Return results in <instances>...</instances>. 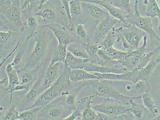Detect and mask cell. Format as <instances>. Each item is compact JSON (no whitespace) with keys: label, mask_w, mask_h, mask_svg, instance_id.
Masks as SVG:
<instances>
[{"label":"cell","mask_w":160,"mask_h":120,"mask_svg":"<svg viewBox=\"0 0 160 120\" xmlns=\"http://www.w3.org/2000/svg\"><path fill=\"white\" fill-rule=\"evenodd\" d=\"M113 27L110 32L107 35L104 39L99 43L101 49L106 50L113 47V45L118 41V35Z\"/></svg>","instance_id":"484cf974"},{"label":"cell","mask_w":160,"mask_h":120,"mask_svg":"<svg viewBox=\"0 0 160 120\" xmlns=\"http://www.w3.org/2000/svg\"><path fill=\"white\" fill-rule=\"evenodd\" d=\"M71 70L64 65L62 74L49 88L38 95L37 100L31 107L25 109L36 107L44 108L60 96L68 95L72 89V84L69 79Z\"/></svg>","instance_id":"6da1fadb"},{"label":"cell","mask_w":160,"mask_h":120,"mask_svg":"<svg viewBox=\"0 0 160 120\" xmlns=\"http://www.w3.org/2000/svg\"><path fill=\"white\" fill-rule=\"evenodd\" d=\"M41 26L48 28L51 30L54 36L57 39L59 46H66L68 47L70 44H73L77 41L76 37L66 30L61 28H57L52 24H47L41 25Z\"/></svg>","instance_id":"4fadbf2b"},{"label":"cell","mask_w":160,"mask_h":120,"mask_svg":"<svg viewBox=\"0 0 160 120\" xmlns=\"http://www.w3.org/2000/svg\"><path fill=\"white\" fill-rule=\"evenodd\" d=\"M24 52V50L20 51L15 56L13 60L12 63H11L13 66L14 67V66L17 65H18L21 62Z\"/></svg>","instance_id":"60d3db41"},{"label":"cell","mask_w":160,"mask_h":120,"mask_svg":"<svg viewBox=\"0 0 160 120\" xmlns=\"http://www.w3.org/2000/svg\"><path fill=\"white\" fill-rule=\"evenodd\" d=\"M5 71L8 80V86L5 89L6 90V92L10 94V104H11L12 100V94L13 93L14 88L16 86L20 84V80L17 70L14 68V67L12 64H9L7 65Z\"/></svg>","instance_id":"5bb4252c"},{"label":"cell","mask_w":160,"mask_h":120,"mask_svg":"<svg viewBox=\"0 0 160 120\" xmlns=\"http://www.w3.org/2000/svg\"></svg>","instance_id":"f907efd6"},{"label":"cell","mask_w":160,"mask_h":120,"mask_svg":"<svg viewBox=\"0 0 160 120\" xmlns=\"http://www.w3.org/2000/svg\"><path fill=\"white\" fill-rule=\"evenodd\" d=\"M67 48V46L58 45V47L52 51L51 61L49 65H51L58 62L64 63L68 52Z\"/></svg>","instance_id":"d4e9b609"},{"label":"cell","mask_w":160,"mask_h":120,"mask_svg":"<svg viewBox=\"0 0 160 120\" xmlns=\"http://www.w3.org/2000/svg\"><path fill=\"white\" fill-rule=\"evenodd\" d=\"M157 65L152 59L150 60L147 65L138 71V80H145L149 81L150 77L156 68Z\"/></svg>","instance_id":"4316f807"},{"label":"cell","mask_w":160,"mask_h":120,"mask_svg":"<svg viewBox=\"0 0 160 120\" xmlns=\"http://www.w3.org/2000/svg\"><path fill=\"white\" fill-rule=\"evenodd\" d=\"M74 32L78 37L84 38L86 37L87 33L84 25L82 24H78L74 26Z\"/></svg>","instance_id":"f35d334b"},{"label":"cell","mask_w":160,"mask_h":120,"mask_svg":"<svg viewBox=\"0 0 160 120\" xmlns=\"http://www.w3.org/2000/svg\"><path fill=\"white\" fill-rule=\"evenodd\" d=\"M115 7L129 15L132 13V0H108Z\"/></svg>","instance_id":"f1b7e54d"},{"label":"cell","mask_w":160,"mask_h":120,"mask_svg":"<svg viewBox=\"0 0 160 120\" xmlns=\"http://www.w3.org/2000/svg\"><path fill=\"white\" fill-rule=\"evenodd\" d=\"M124 24L135 26L145 32L150 38L151 50L160 48V37L154 30L151 17H142L140 14L138 8V0H135L134 12L128 15L126 22Z\"/></svg>","instance_id":"3957f363"},{"label":"cell","mask_w":160,"mask_h":120,"mask_svg":"<svg viewBox=\"0 0 160 120\" xmlns=\"http://www.w3.org/2000/svg\"><path fill=\"white\" fill-rule=\"evenodd\" d=\"M67 50L77 58L83 59H90L88 54L82 46L81 47H77V48H72L68 46Z\"/></svg>","instance_id":"d590c367"},{"label":"cell","mask_w":160,"mask_h":120,"mask_svg":"<svg viewBox=\"0 0 160 120\" xmlns=\"http://www.w3.org/2000/svg\"><path fill=\"white\" fill-rule=\"evenodd\" d=\"M15 0H0L1 6H7L12 4Z\"/></svg>","instance_id":"ee69618b"},{"label":"cell","mask_w":160,"mask_h":120,"mask_svg":"<svg viewBox=\"0 0 160 120\" xmlns=\"http://www.w3.org/2000/svg\"><path fill=\"white\" fill-rule=\"evenodd\" d=\"M159 2H160V0H159Z\"/></svg>","instance_id":"681fc988"},{"label":"cell","mask_w":160,"mask_h":120,"mask_svg":"<svg viewBox=\"0 0 160 120\" xmlns=\"http://www.w3.org/2000/svg\"><path fill=\"white\" fill-rule=\"evenodd\" d=\"M41 78L42 77H40V78H38L35 81L31 88L28 89V92L24 95L22 106L26 108L25 109L33 105L37 100L38 95L41 94V88H39V84L41 82Z\"/></svg>","instance_id":"9a60e30c"},{"label":"cell","mask_w":160,"mask_h":120,"mask_svg":"<svg viewBox=\"0 0 160 120\" xmlns=\"http://www.w3.org/2000/svg\"><path fill=\"white\" fill-rule=\"evenodd\" d=\"M89 84L92 88L93 95L103 99H110L119 103L130 105L129 101L131 99L137 100L142 98L141 95L132 97L123 95L115 88L112 80L94 79L89 80Z\"/></svg>","instance_id":"7a4b0ae2"},{"label":"cell","mask_w":160,"mask_h":120,"mask_svg":"<svg viewBox=\"0 0 160 120\" xmlns=\"http://www.w3.org/2000/svg\"><path fill=\"white\" fill-rule=\"evenodd\" d=\"M103 99V102L101 104L92 106L96 112L105 114L112 120L116 119L119 116L124 117L130 113V105H126L110 99Z\"/></svg>","instance_id":"8992f818"},{"label":"cell","mask_w":160,"mask_h":120,"mask_svg":"<svg viewBox=\"0 0 160 120\" xmlns=\"http://www.w3.org/2000/svg\"><path fill=\"white\" fill-rule=\"evenodd\" d=\"M19 44L20 42H18L17 44L16 45L15 48H14L10 52V53H9V55H8L6 57V58H5L4 59H3V60L1 62V67L2 66V65L7 60H8V59L10 57V56H11L12 55H13V53H14V52H15L17 50L18 48V46L19 45Z\"/></svg>","instance_id":"7bdbcfd3"},{"label":"cell","mask_w":160,"mask_h":120,"mask_svg":"<svg viewBox=\"0 0 160 120\" xmlns=\"http://www.w3.org/2000/svg\"><path fill=\"white\" fill-rule=\"evenodd\" d=\"M78 1H80L81 2L92 3L98 5L106 10L112 17L120 21L123 24H125L126 22L128 15L123 11L113 6L108 0H78Z\"/></svg>","instance_id":"7c38bea8"},{"label":"cell","mask_w":160,"mask_h":120,"mask_svg":"<svg viewBox=\"0 0 160 120\" xmlns=\"http://www.w3.org/2000/svg\"><path fill=\"white\" fill-rule=\"evenodd\" d=\"M104 50L112 60L120 62L123 60L126 55L128 54V51L119 50L113 47Z\"/></svg>","instance_id":"1f68e13d"},{"label":"cell","mask_w":160,"mask_h":120,"mask_svg":"<svg viewBox=\"0 0 160 120\" xmlns=\"http://www.w3.org/2000/svg\"><path fill=\"white\" fill-rule=\"evenodd\" d=\"M115 29L118 35V43L121 42L123 48L128 49V50H133L139 48L142 39L147 35L134 25L123 24Z\"/></svg>","instance_id":"5b68a950"},{"label":"cell","mask_w":160,"mask_h":120,"mask_svg":"<svg viewBox=\"0 0 160 120\" xmlns=\"http://www.w3.org/2000/svg\"><path fill=\"white\" fill-rule=\"evenodd\" d=\"M120 21L112 17L110 15L100 20L95 30L94 42L99 44Z\"/></svg>","instance_id":"9c48e42d"},{"label":"cell","mask_w":160,"mask_h":120,"mask_svg":"<svg viewBox=\"0 0 160 120\" xmlns=\"http://www.w3.org/2000/svg\"><path fill=\"white\" fill-rule=\"evenodd\" d=\"M64 68V63L61 62L49 65L43 77V81L41 85V93L49 88L57 80L62 74Z\"/></svg>","instance_id":"30bf717a"},{"label":"cell","mask_w":160,"mask_h":120,"mask_svg":"<svg viewBox=\"0 0 160 120\" xmlns=\"http://www.w3.org/2000/svg\"><path fill=\"white\" fill-rule=\"evenodd\" d=\"M47 31L43 30L35 39V44L30 58L25 67L30 69L38 66V64L43 59L48 49L49 40L46 36Z\"/></svg>","instance_id":"52a82bcc"},{"label":"cell","mask_w":160,"mask_h":120,"mask_svg":"<svg viewBox=\"0 0 160 120\" xmlns=\"http://www.w3.org/2000/svg\"><path fill=\"white\" fill-rule=\"evenodd\" d=\"M38 23L36 19L32 16L29 15L27 21V36L26 41H28L37 35Z\"/></svg>","instance_id":"f546056e"},{"label":"cell","mask_w":160,"mask_h":120,"mask_svg":"<svg viewBox=\"0 0 160 120\" xmlns=\"http://www.w3.org/2000/svg\"><path fill=\"white\" fill-rule=\"evenodd\" d=\"M69 79L72 84L80 81L100 79L98 77L93 73L80 69L71 70L69 74Z\"/></svg>","instance_id":"e0dca14e"},{"label":"cell","mask_w":160,"mask_h":120,"mask_svg":"<svg viewBox=\"0 0 160 120\" xmlns=\"http://www.w3.org/2000/svg\"><path fill=\"white\" fill-rule=\"evenodd\" d=\"M2 120H19V113L16 107H12L7 111L3 117L1 118Z\"/></svg>","instance_id":"8d00e7d4"},{"label":"cell","mask_w":160,"mask_h":120,"mask_svg":"<svg viewBox=\"0 0 160 120\" xmlns=\"http://www.w3.org/2000/svg\"><path fill=\"white\" fill-rule=\"evenodd\" d=\"M152 120H160V113L158 115H157L156 117H154L152 119Z\"/></svg>","instance_id":"7dc6e473"},{"label":"cell","mask_w":160,"mask_h":120,"mask_svg":"<svg viewBox=\"0 0 160 120\" xmlns=\"http://www.w3.org/2000/svg\"><path fill=\"white\" fill-rule=\"evenodd\" d=\"M32 15L34 16L39 17L42 19L51 22L54 21L56 17L55 12L51 9L48 8L42 9H41L37 12L32 13Z\"/></svg>","instance_id":"836d02e7"},{"label":"cell","mask_w":160,"mask_h":120,"mask_svg":"<svg viewBox=\"0 0 160 120\" xmlns=\"http://www.w3.org/2000/svg\"><path fill=\"white\" fill-rule=\"evenodd\" d=\"M82 9L87 11L90 15L94 19H103L105 17L109 15L107 11L102 8V7L98 6V5L92 3L82 2Z\"/></svg>","instance_id":"d6986e66"},{"label":"cell","mask_w":160,"mask_h":120,"mask_svg":"<svg viewBox=\"0 0 160 120\" xmlns=\"http://www.w3.org/2000/svg\"><path fill=\"white\" fill-rule=\"evenodd\" d=\"M71 1V0H61L69 21V29L71 31H74V25L73 23V21L72 19V17L70 14V8H69V3Z\"/></svg>","instance_id":"74e56055"},{"label":"cell","mask_w":160,"mask_h":120,"mask_svg":"<svg viewBox=\"0 0 160 120\" xmlns=\"http://www.w3.org/2000/svg\"><path fill=\"white\" fill-rule=\"evenodd\" d=\"M43 108L42 107H36L34 108L25 109V111L19 113V120H35L37 119L38 113Z\"/></svg>","instance_id":"4dcf8cb0"},{"label":"cell","mask_w":160,"mask_h":120,"mask_svg":"<svg viewBox=\"0 0 160 120\" xmlns=\"http://www.w3.org/2000/svg\"><path fill=\"white\" fill-rule=\"evenodd\" d=\"M146 1H147V0H143V2H144V4L146 2Z\"/></svg>","instance_id":"c3c4849f"},{"label":"cell","mask_w":160,"mask_h":120,"mask_svg":"<svg viewBox=\"0 0 160 120\" xmlns=\"http://www.w3.org/2000/svg\"><path fill=\"white\" fill-rule=\"evenodd\" d=\"M90 62V59L77 58L68 51L64 64V65L68 67L71 70L78 69L84 70Z\"/></svg>","instance_id":"ffe728a7"},{"label":"cell","mask_w":160,"mask_h":120,"mask_svg":"<svg viewBox=\"0 0 160 120\" xmlns=\"http://www.w3.org/2000/svg\"><path fill=\"white\" fill-rule=\"evenodd\" d=\"M141 96L144 107L147 108L153 118L156 117L158 114V110L149 92L144 93Z\"/></svg>","instance_id":"83f0119b"},{"label":"cell","mask_w":160,"mask_h":120,"mask_svg":"<svg viewBox=\"0 0 160 120\" xmlns=\"http://www.w3.org/2000/svg\"><path fill=\"white\" fill-rule=\"evenodd\" d=\"M143 44L139 48L133 50H128L121 63L127 71L134 70H140L147 65L152 57L159 51L160 48H158L146 53L148 44V36H144L143 38Z\"/></svg>","instance_id":"277c9868"},{"label":"cell","mask_w":160,"mask_h":120,"mask_svg":"<svg viewBox=\"0 0 160 120\" xmlns=\"http://www.w3.org/2000/svg\"><path fill=\"white\" fill-rule=\"evenodd\" d=\"M129 112L130 113L132 114L134 119H148L149 114L151 113L147 110V108L144 107V105L136 103L133 99H131L129 101Z\"/></svg>","instance_id":"44dd1931"},{"label":"cell","mask_w":160,"mask_h":120,"mask_svg":"<svg viewBox=\"0 0 160 120\" xmlns=\"http://www.w3.org/2000/svg\"><path fill=\"white\" fill-rule=\"evenodd\" d=\"M79 43L88 54L91 62L95 63L97 59L98 51L101 49L100 44L95 42H91L89 38L87 39L85 42H79Z\"/></svg>","instance_id":"7402d4cb"},{"label":"cell","mask_w":160,"mask_h":120,"mask_svg":"<svg viewBox=\"0 0 160 120\" xmlns=\"http://www.w3.org/2000/svg\"><path fill=\"white\" fill-rule=\"evenodd\" d=\"M40 66L38 65L33 69L24 67L17 70L20 84H32L35 82L38 79L37 78V74Z\"/></svg>","instance_id":"2e32d148"},{"label":"cell","mask_w":160,"mask_h":120,"mask_svg":"<svg viewBox=\"0 0 160 120\" xmlns=\"http://www.w3.org/2000/svg\"><path fill=\"white\" fill-rule=\"evenodd\" d=\"M92 101L90 102L87 105L82 113V120H95L96 112L92 107Z\"/></svg>","instance_id":"e575fe53"},{"label":"cell","mask_w":160,"mask_h":120,"mask_svg":"<svg viewBox=\"0 0 160 120\" xmlns=\"http://www.w3.org/2000/svg\"><path fill=\"white\" fill-rule=\"evenodd\" d=\"M74 111L67 106H54L48 110L47 119L49 120H64L70 116Z\"/></svg>","instance_id":"ac0fdd59"},{"label":"cell","mask_w":160,"mask_h":120,"mask_svg":"<svg viewBox=\"0 0 160 120\" xmlns=\"http://www.w3.org/2000/svg\"><path fill=\"white\" fill-rule=\"evenodd\" d=\"M11 31H1L0 32V43L1 44L6 43L12 35Z\"/></svg>","instance_id":"ab89813d"},{"label":"cell","mask_w":160,"mask_h":120,"mask_svg":"<svg viewBox=\"0 0 160 120\" xmlns=\"http://www.w3.org/2000/svg\"><path fill=\"white\" fill-rule=\"evenodd\" d=\"M112 120L110 117L105 114L103 113L100 112H96V116L95 120Z\"/></svg>","instance_id":"b9f144b4"},{"label":"cell","mask_w":160,"mask_h":120,"mask_svg":"<svg viewBox=\"0 0 160 120\" xmlns=\"http://www.w3.org/2000/svg\"><path fill=\"white\" fill-rule=\"evenodd\" d=\"M154 58H152L153 60L155 62V63L158 64L160 63V49L159 51L154 55Z\"/></svg>","instance_id":"f6af8a7d"},{"label":"cell","mask_w":160,"mask_h":120,"mask_svg":"<svg viewBox=\"0 0 160 120\" xmlns=\"http://www.w3.org/2000/svg\"><path fill=\"white\" fill-rule=\"evenodd\" d=\"M70 12L73 21L82 13V2L78 0H71L69 3Z\"/></svg>","instance_id":"d6a6232c"},{"label":"cell","mask_w":160,"mask_h":120,"mask_svg":"<svg viewBox=\"0 0 160 120\" xmlns=\"http://www.w3.org/2000/svg\"><path fill=\"white\" fill-rule=\"evenodd\" d=\"M138 70L127 71L123 73H101L92 72L95 75L98 77L100 79H105L112 81H130L133 84L138 81Z\"/></svg>","instance_id":"8fae6325"},{"label":"cell","mask_w":160,"mask_h":120,"mask_svg":"<svg viewBox=\"0 0 160 120\" xmlns=\"http://www.w3.org/2000/svg\"><path fill=\"white\" fill-rule=\"evenodd\" d=\"M20 0H15L12 4L7 6H1V13L3 15L17 30L22 32L26 27L25 24L21 20V8H20Z\"/></svg>","instance_id":"ba28073f"},{"label":"cell","mask_w":160,"mask_h":120,"mask_svg":"<svg viewBox=\"0 0 160 120\" xmlns=\"http://www.w3.org/2000/svg\"><path fill=\"white\" fill-rule=\"evenodd\" d=\"M128 91H132L136 94L142 95L144 93H148L150 89L149 81L145 80H139L136 83L133 84L132 86H127L126 88Z\"/></svg>","instance_id":"cb8c5ba5"},{"label":"cell","mask_w":160,"mask_h":120,"mask_svg":"<svg viewBox=\"0 0 160 120\" xmlns=\"http://www.w3.org/2000/svg\"><path fill=\"white\" fill-rule=\"evenodd\" d=\"M48 0H39V3H38V9H41L42 7L43 6V5L48 2Z\"/></svg>","instance_id":"bcb514c9"},{"label":"cell","mask_w":160,"mask_h":120,"mask_svg":"<svg viewBox=\"0 0 160 120\" xmlns=\"http://www.w3.org/2000/svg\"><path fill=\"white\" fill-rule=\"evenodd\" d=\"M144 4L147 6L145 15L151 18L158 17L159 20L158 29L160 30V8L156 0H147Z\"/></svg>","instance_id":"603a6c76"}]
</instances>
